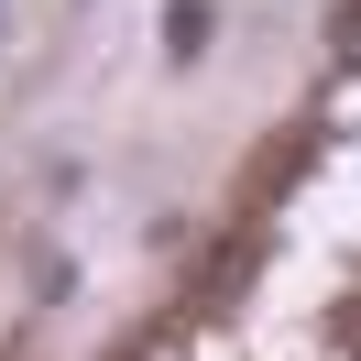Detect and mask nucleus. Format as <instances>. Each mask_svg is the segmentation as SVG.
Here are the masks:
<instances>
[{
    "label": "nucleus",
    "instance_id": "nucleus-1",
    "mask_svg": "<svg viewBox=\"0 0 361 361\" xmlns=\"http://www.w3.org/2000/svg\"><path fill=\"white\" fill-rule=\"evenodd\" d=\"M208 44V0H176V11H164V55H197Z\"/></svg>",
    "mask_w": 361,
    "mask_h": 361
}]
</instances>
